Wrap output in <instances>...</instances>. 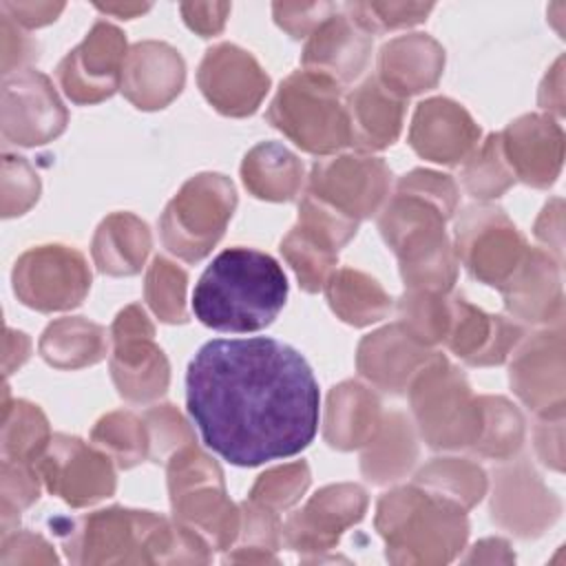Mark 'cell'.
I'll return each instance as SVG.
<instances>
[{
    "label": "cell",
    "mask_w": 566,
    "mask_h": 566,
    "mask_svg": "<svg viewBox=\"0 0 566 566\" xmlns=\"http://www.w3.org/2000/svg\"><path fill=\"white\" fill-rule=\"evenodd\" d=\"M35 469L44 486L75 509L104 500L115 491L111 455L91 449L73 436H53Z\"/></svg>",
    "instance_id": "14"
},
{
    "label": "cell",
    "mask_w": 566,
    "mask_h": 566,
    "mask_svg": "<svg viewBox=\"0 0 566 566\" xmlns=\"http://www.w3.org/2000/svg\"><path fill=\"white\" fill-rule=\"evenodd\" d=\"M40 181L31 166L15 155H4L2 161V214H22L38 201Z\"/></svg>",
    "instance_id": "45"
},
{
    "label": "cell",
    "mask_w": 566,
    "mask_h": 566,
    "mask_svg": "<svg viewBox=\"0 0 566 566\" xmlns=\"http://www.w3.org/2000/svg\"><path fill=\"white\" fill-rule=\"evenodd\" d=\"M73 564L210 562V546L195 531L150 511L104 509L57 528Z\"/></svg>",
    "instance_id": "3"
},
{
    "label": "cell",
    "mask_w": 566,
    "mask_h": 566,
    "mask_svg": "<svg viewBox=\"0 0 566 566\" xmlns=\"http://www.w3.org/2000/svg\"><path fill=\"white\" fill-rule=\"evenodd\" d=\"M144 422L148 427L150 458H155V462L166 460V455L170 458L184 444L195 442L190 429L186 427L184 418L172 409V405H161L146 411Z\"/></svg>",
    "instance_id": "47"
},
{
    "label": "cell",
    "mask_w": 566,
    "mask_h": 566,
    "mask_svg": "<svg viewBox=\"0 0 566 566\" xmlns=\"http://www.w3.org/2000/svg\"><path fill=\"white\" fill-rule=\"evenodd\" d=\"M69 122L51 80L24 69L4 75L2 84V137L20 146H40L55 139Z\"/></svg>",
    "instance_id": "15"
},
{
    "label": "cell",
    "mask_w": 566,
    "mask_h": 566,
    "mask_svg": "<svg viewBox=\"0 0 566 566\" xmlns=\"http://www.w3.org/2000/svg\"><path fill=\"white\" fill-rule=\"evenodd\" d=\"M371 53V35L349 15H327L303 51V66L334 77L338 84L360 75Z\"/></svg>",
    "instance_id": "24"
},
{
    "label": "cell",
    "mask_w": 566,
    "mask_h": 566,
    "mask_svg": "<svg viewBox=\"0 0 566 566\" xmlns=\"http://www.w3.org/2000/svg\"><path fill=\"white\" fill-rule=\"evenodd\" d=\"M155 327L139 305H128L111 327V374L119 396L150 402L168 389V360L153 343Z\"/></svg>",
    "instance_id": "12"
},
{
    "label": "cell",
    "mask_w": 566,
    "mask_h": 566,
    "mask_svg": "<svg viewBox=\"0 0 566 566\" xmlns=\"http://www.w3.org/2000/svg\"><path fill=\"white\" fill-rule=\"evenodd\" d=\"M416 484L460 504L464 511L480 502L486 491L484 471L460 458L433 460L416 475Z\"/></svg>",
    "instance_id": "38"
},
{
    "label": "cell",
    "mask_w": 566,
    "mask_h": 566,
    "mask_svg": "<svg viewBox=\"0 0 566 566\" xmlns=\"http://www.w3.org/2000/svg\"><path fill=\"white\" fill-rule=\"evenodd\" d=\"M40 354L57 369L95 365L106 354V332L82 316L60 318L44 329L40 338Z\"/></svg>",
    "instance_id": "34"
},
{
    "label": "cell",
    "mask_w": 566,
    "mask_h": 566,
    "mask_svg": "<svg viewBox=\"0 0 566 566\" xmlns=\"http://www.w3.org/2000/svg\"><path fill=\"white\" fill-rule=\"evenodd\" d=\"M376 528L394 564H447L469 533L464 509L420 484L385 493L378 502Z\"/></svg>",
    "instance_id": "5"
},
{
    "label": "cell",
    "mask_w": 566,
    "mask_h": 566,
    "mask_svg": "<svg viewBox=\"0 0 566 566\" xmlns=\"http://www.w3.org/2000/svg\"><path fill=\"white\" fill-rule=\"evenodd\" d=\"M433 354L436 352L407 336L400 325H389L360 340L356 363L358 371L376 387L400 394Z\"/></svg>",
    "instance_id": "25"
},
{
    "label": "cell",
    "mask_w": 566,
    "mask_h": 566,
    "mask_svg": "<svg viewBox=\"0 0 566 566\" xmlns=\"http://www.w3.org/2000/svg\"><path fill=\"white\" fill-rule=\"evenodd\" d=\"M318 402L312 367L276 338H214L186 371V405L203 444L237 467L301 453L316 436Z\"/></svg>",
    "instance_id": "1"
},
{
    "label": "cell",
    "mask_w": 566,
    "mask_h": 566,
    "mask_svg": "<svg viewBox=\"0 0 566 566\" xmlns=\"http://www.w3.org/2000/svg\"><path fill=\"white\" fill-rule=\"evenodd\" d=\"M91 438L122 469H130L150 458L148 427L130 411H115L104 416L95 424Z\"/></svg>",
    "instance_id": "39"
},
{
    "label": "cell",
    "mask_w": 566,
    "mask_h": 566,
    "mask_svg": "<svg viewBox=\"0 0 566 566\" xmlns=\"http://www.w3.org/2000/svg\"><path fill=\"white\" fill-rule=\"evenodd\" d=\"M150 250V232L128 212L106 217L93 237V261L99 272L113 276L137 274Z\"/></svg>",
    "instance_id": "31"
},
{
    "label": "cell",
    "mask_w": 566,
    "mask_h": 566,
    "mask_svg": "<svg viewBox=\"0 0 566 566\" xmlns=\"http://www.w3.org/2000/svg\"><path fill=\"white\" fill-rule=\"evenodd\" d=\"M500 290L506 310L522 321L548 323L562 316L559 265L539 248L526 252L524 261Z\"/></svg>",
    "instance_id": "27"
},
{
    "label": "cell",
    "mask_w": 566,
    "mask_h": 566,
    "mask_svg": "<svg viewBox=\"0 0 566 566\" xmlns=\"http://www.w3.org/2000/svg\"><path fill=\"white\" fill-rule=\"evenodd\" d=\"M367 493L358 484H332L316 491L283 526V544L296 553H321L336 546L340 533L360 522Z\"/></svg>",
    "instance_id": "17"
},
{
    "label": "cell",
    "mask_w": 566,
    "mask_h": 566,
    "mask_svg": "<svg viewBox=\"0 0 566 566\" xmlns=\"http://www.w3.org/2000/svg\"><path fill=\"white\" fill-rule=\"evenodd\" d=\"M323 287L334 314L354 327H365L389 314V294L378 281L358 270H334Z\"/></svg>",
    "instance_id": "33"
},
{
    "label": "cell",
    "mask_w": 566,
    "mask_h": 566,
    "mask_svg": "<svg viewBox=\"0 0 566 566\" xmlns=\"http://www.w3.org/2000/svg\"><path fill=\"white\" fill-rule=\"evenodd\" d=\"M458 259L473 279L500 287L524 261L528 248L520 230L495 206H469L455 223Z\"/></svg>",
    "instance_id": "10"
},
{
    "label": "cell",
    "mask_w": 566,
    "mask_h": 566,
    "mask_svg": "<svg viewBox=\"0 0 566 566\" xmlns=\"http://www.w3.org/2000/svg\"><path fill=\"white\" fill-rule=\"evenodd\" d=\"M186 272L166 256H155L146 276V301L164 323H186Z\"/></svg>",
    "instance_id": "43"
},
{
    "label": "cell",
    "mask_w": 566,
    "mask_h": 566,
    "mask_svg": "<svg viewBox=\"0 0 566 566\" xmlns=\"http://www.w3.org/2000/svg\"><path fill=\"white\" fill-rule=\"evenodd\" d=\"M234 206L237 192L228 177L203 172L188 179L161 214L164 245L184 261L203 259L221 239Z\"/></svg>",
    "instance_id": "9"
},
{
    "label": "cell",
    "mask_w": 566,
    "mask_h": 566,
    "mask_svg": "<svg viewBox=\"0 0 566 566\" xmlns=\"http://www.w3.org/2000/svg\"><path fill=\"white\" fill-rule=\"evenodd\" d=\"M64 4L49 2H2V13L22 27H42L55 20Z\"/></svg>",
    "instance_id": "52"
},
{
    "label": "cell",
    "mask_w": 566,
    "mask_h": 566,
    "mask_svg": "<svg viewBox=\"0 0 566 566\" xmlns=\"http://www.w3.org/2000/svg\"><path fill=\"white\" fill-rule=\"evenodd\" d=\"M228 11H230V4H181L186 24L192 31L201 33V38L219 33L223 29Z\"/></svg>",
    "instance_id": "51"
},
{
    "label": "cell",
    "mask_w": 566,
    "mask_h": 566,
    "mask_svg": "<svg viewBox=\"0 0 566 566\" xmlns=\"http://www.w3.org/2000/svg\"><path fill=\"white\" fill-rule=\"evenodd\" d=\"M334 4H274V18L281 29L292 38H301L314 31L327 15H332Z\"/></svg>",
    "instance_id": "50"
},
{
    "label": "cell",
    "mask_w": 566,
    "mask_h": 566,
    "mask_svg": "<svg viewBox=\"0 0 566 566\" xmlns=\"http://www.w3.org/2000/svg\"><path fill=\"white\" fill-rule=\"evenodd\" d=\"M99 11H106V13H117V15H135V13H142L148 9V4H124V7H115V4H97Z\"/></svg>",
    "instance_id": "54"
},
{
    "label": "cell",
    "mask_w": 566,
    "mask_h": 566,
    "mask_svg": "<svg viewBox=\"0 0 566 566\" xmlns=\"http://www.w3.org/2000/svg\"><path fill=\"white\" fill-rule=\"evenodd\" d=\"M511 387L542 418L564 413L562 329L535 334L511 365Z\"/></svg>",
    "instance_id": "19"
},
{
    "label": "cell",
    "mask_w": 566,
    "mask_h": 566,
    "mask_svg": "<svg viewBox=\"0 0 566 566\" xmlns=\"http://www.w3.org/2000/svg\"><path fill=\"white\" fill-rule=\"evenodd\" d=\"M458 188L449 175L411 170L396 184L394 197L378 217L385 243L400 261L409 290L447 294L455 281V254L444 234L453 214Z\"/></svg>",
    "instance_id": "2"
},
{
    "label": "cell",
    "mask_w": 566,
    "mask_h": 566,
    "mask_svg": "<svg viewBox=\"0 0 566 566\" xmlns=\"http://www.w3.org/2000/svg\"><path fill=\"white\" fill-rule=\"evenodd\" d=\"M281 252L305 292H318L336 270L338 250L303 226H294L281 241Z\"/></svg>",
    "instance_id": "37"
},
{
    "label": "cell",
    "mask_w": 566,
    "mask_h": 566,
    "mask_svg": "<svg viewBox=\"0 0 566 566\" xmlns=\"http://www.w3.org/2000/svg\"><path fill=\"white\" fill-rule=\"evenodd\" d=\"M241 177L256 199L292 201L303 186V164L285 146L263 142L245 155Z\"/></svg>",
    "instance_id": "32"
},
{
    "label": "cell",
    "mask_w": 566,
    "mask_h": 566,
    "mask_svg": "<svg viewBox=\"0 0 566 566\" xmlns=\"http://www.w3.org/2000/svg\"><path fill=\"white\" fill-rule=\"evenodd\" d=\"M38 493L40 473L31 462L2 460V517L33 504Z\"/></svg>",
    "instance_id": "48"
},
{
    "label": "cell",
    "mask_w": 566,
    "mask_h": 566,
    "mask_svg": "<svg viewBox=\"0 0 566 566\" xmlns=\"http://www.w3.org/2000/svg\"><path fill=\"white\" fill-rule=\"evenodd\" d=\"M181 55L164 42H137L124 62L122 91L137 108L155 111L175 99L184 86Z\"/></svg>",
    "instance_id": "23"
},
{
    "label": "cell",
    "mask_w": 566,
    "mask_h": 566,
    "mask_svg": "<svg viewBox=\"0 0 566 566\" xmlns=\"http://www.w3.org/2000/svg\"><path fill=\"white\" fill-rule=\"evenodd\" d=\"M51 431L44 413L27 402L15 400L13 405L4 398L2 420V458L18 462H38L51 442Z\"/></svg>",
    "instance_id": "36"
},
{
    "label": "cell",
    "mask_w": 566,
    "mask_h": 566,
    "mask_svg": "<svg viewBox=\"0 0 566 566\" xmlns=\"http://www.w3.org/2000/svg\"><path fill=\"white\" fill-rule=\"evenodd\" d=\"M287 298L283 268L254 248H228L212 259L192 294L199 323L217 332L248 334L268 327Z\"/></svg>",
    "instance_id": "4"
},
{
    "label": "cell",
    "mask_w": 566,
    "mask_h": 566,
    "mask_svg": "<svg viewBox=\"0 0 566 566\" xmlns=\"http://www.w3.org/2000/svg\"><path fill=\"white\" fill-rule=\"evenodd\" d=\"M380 402L360 382H343L329 391L325 440L343 451L369 444L380 427Z\"/></svg>",
    "instance_id": "30"
},
{
    "label": "cell",
    "mask_w": 566,
    "mask_h": 566,
    "mask_svg": "<svg viewBox=\"0 0 566 566\" xmlns=\"http://www.w3.org/2000/svg\"><path fill=\"white\" fill-rule=\"evenodd\" d=\"M268 122L312 155L349 146V122L340 84L318 71H294L268 108Z\"/></svg>",
    "instance_id": "6"
},
{
    "label": "cell",
    "mask_w": 566,
    "mask_h": 566,
    "mask_svg": "<svg viewBox=\"0 0 566 566\" xmlns=\"http://www.w3.org/2000/svg\"><path fill=\"white\" fill-rule=\"evenodd\" d=\"M126 55L124 33L108 22H97L57 64V82L71 102L97 104L122 86Z\"/></svg>",
    "instance_id": "16"
},
{
    "label": "cell",
    "mask_w": 566,
    "mask_h": 566,
    "mask_svg": "<svg viewBox=\"0 0 566 566\" xmlns=\"http://www.w3.org/2000/svg\"><path fill=\"white\" fill-rule=\"evenodd\" d=\"M349 122V144L363 153L391 146L402 128L405 99L380 84L378 77H367L345 99Z\"/></svg>",
    "instance_id": "28"
},
{
    "label": "cell",
    "mask_w": 566,
    "mask_h": 566,
    "mask_svg": "<svg viewBox=\"0 0 566 566\" xmlns=\"http://www.w3.org/2000/svg\"><path fill=\"white\" fill-rule=\"evenodd\" d=\"M55 564L57 557L49 542H44L40 535L18 531V533H4L2 537V555L0 564Z\"/></svg>",
    "instance_id": "49"
},
{
    "label": "cell",
    "mask_w": 566,
    "mask_h": 566,
    "mask_svg": "<svg viewBox=\"0 0 566 566\" xmlns=\"http://www.w3.org/2000/svg\"><path fill=\"white\" fill-rule=\"evenodd\" d=\"M197 82L206 99L230 117L252 115L270 88V77L259 62L234 44L210 49L201 60Z\"/></svg>",
    "instance_id": "18"
},
{
    "label": "cell",
    "mask_w": 566,
    "mask_h": 566,
    "mask_svg": "<svg viewBox=\"0 0 566 566\" xmlns=\"http://www.w3.org/2000/svg\"><path fill=\"white\" fill-rule=\"evenodd\" d=\"M462 184L478 199L500 197L515 184V175L502 153L500 133L489 135L486 142L469 155L462 168Z\"/></svg>",
    "instance_id": "42"
},
{
    "label": "cell",
    "mask_w": 566,
    "mask_h": 566,
    "mask_svg": "<svg viewBox=\"0 0 566 566\" xmlns=\"http://www.w3.org/2000/svg\"><path fill=\"white\" fill-rule=\"evenodd\" d=\"M391 172L371 155H340L316 161L310 172L307 192L340 214L360 221L376 212L389 195Z\"/></svg>",
    "instance_id": "13"
},
{
    "label": "cell",
    "mask_w": 566,
    "mask_h": 566,
    "mask_svg": "<svg viewBox=\"0 0 566 566\" xmlns=\"http://www.w3.org/2000/svg\"><path fill=\"white\" fill-rule=\"evenodd\" d=\"M480 413H482V424H480V436L473 449L484 458H495V460L511 458L520 449L522 436H524V422L520 411L504 398L482 396Z\"/></svg>",
    "instance_id": "40"
},
{
    "label": "cell",
    "mask_w": 566,
    "mask_h": 566,
    "mask_svg": "<svg viewBox=\"0 0 566 566\" xmlns=\"http://www.w3.org/2000/svg\"><path fill=\"white\" fill-rule=\"evenodd\" d=\"M420 433L433 449L473 447L480 436V398H473L464 376L433 354L407 385Z\"/></svg>",
    "instance_id": "8"
},
{
    "label": "cell",
    "mask_w": 566,
    "mask_h": 566,
    "mask_svg": "<svg viewBox=\"0 0 566 566\" xmlns=\"http://www.w3.org/2000/svg\"><path fill=\"white\" fill-rule=\"evenodd\" d=\"M451 321L444 336L449 349L469 365H500L522 338L517 323L491 316L460 296L449 298Z\"/></svg>",
    "instance_id": "22"
},
{
    "label": "cell",
    "mask_w": 566,
    "mask_h": 566,
    "mask_svg": "<svg viewBox=\"0 0 566 566\" xmlns=\"http://www.w3.org/2000/svg\"><path fill=\"white\" fill-rule=\"evenodd\" d=\"M91 287L86 259L66 245H38L27 250L13 268V292L31 310H71Z\"/></svg>",
    "instance_id": "11"
},
{
    "label": "cell",
    "mask_w": 566,
    "mask_h": 566,
    "mask_svg": "<svg viewBox=\"0 0 566 566\" xmlns=\"http://www.w3.org/2000/svg\"><path fill=\"white\" fill-rule=\"evenodd\" d=\"M168 491L175 522L195 531L214 551L241 533V511L226 497L221 469L192 442L168 458Z\"/></svg>",
    "instance_id": "7"
},
{
    "label": "cell",
    "mask_w": 566,
    "mask_h": 566,
    "mask_svg": "<svg viewBox=\"0 0 566 566\" xmlns=\"http://www.w3.org/2000/svg\"><path fill=\"white\" fill-rule=\"evenodd\" d=\"M433 4H378V2H358L347 4L345 11L371 35L385 29L409 27L422 22Z\"/></svg>",
    "instance_id": "46"
},
{
    "label": "cell",
    "mask_w": 566,
    "mask_h": 566,
    "mask_svg": "<svg viewBox=\"0 0 566 566\" xmlns=\"http://www.w3.org/2000/svg\"><path fill=\"white\" fill-rule=\"evenodd\" d=\"M369 444L371 447L363 455L360 469L365 478L374 484L398 480L402 473L409 471L418 453L413 433L402 413H389V418L380 422Z\"/></svg>",
    "instance_id": "35"
},
{
    "label": "cell",
    "mask_w": 566,
    "mask_h": 566,
    "mask_svg": "<svg viewBox=\"0 0 566 566\" xmlns=\"http://www.w3.org/2000/svg\"><path fill=\"white\" fill-rule=\"evenodd\" d=\"M497 478L500 480L493 495V520H497L500 526L522 537H531L542 533V528L557 517V500L542 486L537 475L528 471L526 464L500 471Z\"/></svg>",
    "instance_id": "26"
},
{
    "label": "cell",
    "mask_w": 566,
    "mask_h": 566,
    "mask_svg": "<svg viewBox=\"0 0 566 566\" xmlns=\"http://www.w3.org/2000/svg\"><path fill=\"white\" fill-rule=\"evenodd\" d=\"M480 139V126L447 97L420 102L409 128L411 148L436 164H458L469 157Z\"/></svg>",
    "instance_id": "21"
},
{
    "label": "cell",
    "mask_w": 566,
    "mask_h": 566,
    "mask_svg": "<svg viewBox=\"0 0 566 566\" xmlns=\"http://www.w3.org/2000/svg\"><path fill=\"white\" fill-rule=\"evenodd\" d=\"M502 153L515 179L535 188L555 181L564 157V133L548 115H524L500 133Z\"/></svg>",
    "instance_id": "20"
},
{
    "label": "cell",
    "mask_w": 566,
    "mask_h": 566,
    "mask_svg": "<svg viewBox=\"0 0 566 566\" xmlns=\"http://www.w3.org/2000/svg\"><path fill=\"white\" fill-rule=\"evenodd\" d=\"M444 66L442 46L422 33L387 42L378 55V80L398 97L433 88Z\"/></svg>",
    "instance_id": "29"
},
{
    "label": "cell",
    "mask_w": 566,
    "mask_h": 566,
    "mask_svg": "<svg viewBox=\"0 0 566 566\" xmlns=\"http://www.w3.org/2000/svg\"><path fill=\"white\" fill-rule=\"evenodd\" d=\"M398 318L407 336L429 347L444 340L451 321V303L444 294L409 290L400 296Z\"/></svg>",
    "instance_id": "41"
},
{
    "label": "cell",
    "mask_w": 566,
    "mask_h": 566,
    "mask_svg": "<svg viewBox=\"0 0 566 566\" xmlns=\"http://www.w3.org/2000/svg\"><path fill=\"white\" fill-rule=\"evenodd\" d=\"M307 484H310V469L305 462L276 467L259 475L248 500L279 513L281 509L296 504L305 493Z\"/></svg>",
    "instance_id": "44"
},
{
    "label": "cell",
    "mask_w": 566,
    "mask_h": 566,
    "mask_svg": "<svg viewBox=\"0 0 566 566\" xmlns=\"http://www.w3.org/2000/svg\"><path fill=\"white\" fill-rule=\"evenodd\" d=\"M15 35V27L11 22L9 15H2V64H4V75L11 73V66L13 64H22V62H29L35 53L33 49V42L22 35L18 31V38Z\"/></svg>",
    "instance_id": "53"
}]
</instances>
